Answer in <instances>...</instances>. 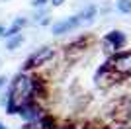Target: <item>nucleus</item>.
Returning <instances> with one entry per match:
<instances>
[{
  "mask_svg": "<svg viewBox=\"0 0 131 129\" xmlns=\"http://www.w3.org/2000/svg\"><path fill=\"white\" fill-rule=\"evenodd\" d=\"M33 100V86H31V78L26 76L24 72L14 76V80L10 84L8 96H6V113H20L22 106Z\"/></svg>",
  "mask_w": 131,
  "mask_h": 129,
  "instance_id": "obj_1",
  "label": "nucleus"
},
{
  "mask_svg": "<svg viewBox=\"0 0 131 129\" xmlns=\"http://www.w3.org/2000/svg\"><path fill=\"white\" fill-rule=\"evenodd\" d=\"M110 67L117 76H131V51H119L108 59Z\"/></svg>",
  "mask_w": 131,
  "mask_h": 129,
  "instance_id": "obj_2",
  "label": "nucleus"
},
{
  "mask_svg": "<svg viewBox=\"0 0 131 129\" xmlns=\"http://www.w3.org/2000/svg\"><path fill=\"white\" fill-rule=\"evenodd\" d=\"M53 57H55V49L53 47H41V49H37V51H33V53L26 59V63H24V70L37 69V67H41V64L49 63Z\"/></svg>",
  "mask_w": 131,
  "mask_h": 129,
  "instance_id": "obj_3",
  "label": "nucleus"
},
{
  "mask_svg": "<svg viewBox=\"0 0 131 129\" xmlns=\"http://www.w3.org/2000/svg\"><path fill=\"white\" fill-rule=\"evenodd\" d=\"M104 43L110 47V51H115V53H119L121 49L125 47L127 37H125V33H123V31H119V29H112V31H108V33H106Z\"/></svg>",
  "mask_w": 131,
  "mask_h": 129,
  "instance_id": "obj_4",
  "label": "nucleus"
},
{
  "mask_svg": "<svg viewBox=\"0 0 131 129\" xmlns=\"http://www.w3.org/2000/svg\"><path fill=\"white\" fill-rule=\"evenodd\" d=\"M82 22H80V18H78V14L77 16H71V18H67V20H61V22H57V24H53L51 26V31L55 33V35H63V33H69V31H72L74 27H78Z\"/></svg>",
  "mask_w": 131,
  "mask_h": 129,
  "instance_id": "obj_5",
  "label": "nucleus"
},
{
  "mask_svg": "<svg viewBox=\"0 0 131 129\" xmlns=\"http://www.w3.org/2000/svg\"><path fill=\"white\" fill-rule=\"evenodd\" d=\"M20 115L26 119V123H33V121H39V119L43 117V115H41V107L35 102H29V104H26V106H22Z\"/></svg>",
  "mask_w": 131,
  "mask_h": 129,
  "instance_id": "obj_6",
  "label": "nucleus"
},
{
  "mask_svg": "<svg viewBox=\"0 0 131 129\" xmlns=\"http://www.w3.org/2000/svg\"><path fill=\"white\" fill-rule=\"evenodd\" d=\"M115 115L121 119H125L127 123L131 125V98H125V100H121L119 104H117V112H115Z\"/></svg>",
  "mask_w": 131,
  "mask_h": 129,
  "instance_id": "obj_7",
  "label": "nucleus"
},
{
  "mask_svg": "<svg viewBox=\"0 0 131 129\" xmlns=\"http://www.w3.org/2000/svg\"><path fill=\"white\" fill-rule=\"evenodd\" d=\"M26 24H27L26 18H16V20H14V24H12V26L6 29V35H4V37L10 39V37H14V35H18V33L22 31V27L26 26Z\"/></svg>",
  "mask_w": 131,
  "mask_h": 129,
  "instance_id": "obj_8",
  "label": "nucleus"
},
{
  "mask_svg": "<svg viewBox=\"0 0 131 129\" xmlns=\"http://www.w3.org/2000/svg\"><path fill=\"white\" fill-rule=\"evenodd\" d=\"M78 18H80V22L84 24H92L94 22V18H96V6H88V8H84V10L78 14Z\"/></svg>",
  "mask_w": 131,
  "mask_h": 129,
  "instance_id": "obj_9",
  "label": "nucleus"
},
{
  "mask_svg": "<svg viewBox=\"0 0 131 129\" xmlns=\"http://www.w3.org/2000/svg\"><path fill=\"white\" fill-rule=\"evenodd\" d=\"M88 41H90L88 37H80V39H77V41H72L71 45H67V51H69V53H72V51H82V49H86Z\"/></svg>",
  "mask_w": 131,
  "mask_h": 129,
  "instance_id": "obj_10",
  "label": "nucleus"
},
{
  "mask_svg": "<svg viewBox=\"0 0 131 129\" xmlns=\"http://www.w3.org/2000/svg\"><path fill=\"white\" fill-rule=\"evenodd\" d=\"M22 43H24V35H22V33H18V35H14V37H10L8 41H6V49L14 51V49H16L18 45H22Z\"/></svg>",
  "mask_w": 131,
  "mask_h": 129,
  "instance_id": "obj_11",
  "label": "nucleus"
},
{
  "mask_svg": "<svg viewBox=\"0 0 131 129\" xmlns=\"http://www.w3.org/2000/svg\"><path fill=\"white\" fill-rule=\"evenodd\" d=\"M117 10L121 14H131V0H117Z\"/></svg>",
  "mask_w": 131,
  "mask_h": 129,
  "instance_id": "obj_12",
  "label": "nucleus"
},
{
  "mask_svg": "<svg viewBox=\"0 0 131 129\" xmlns=\"http://www.w3.org/2000/svg\"><path fill=\"white\" fill-rule=\"evenodd\" d=\"M20 129H43L41 121H33V123H24Z\"/></svg>",
  "mask_w": 131,
  "mask_h": 129,
  "instance_id": "obj_13",
  "label": "nucleus"
},
{
  "mask_svg": "<svg viewBox=\"0 0 131 129\" xmlns=\"http://www.w3.org/2000/svg\"><path fill=\"white\" fill-rule=\"evenodd\" d=\"M47 4V0H33L31 2V6H35V8H41V6H45Z\"/></svg>",
  "mask_w": 131,
  "mask_h": 129,
  "instance_id": "obj_14",
  "label": "nucleus"
},
{
  "mask_svg": "<svg viewBox=\"0 0 131 129\" xmlns=\"http://www.w3.org/2000/svg\"><path fill=\"white\" fill-rule=\"evenodd\" d=\"M114 129H131V125L129 123H121V125H117V127H114Z\"/></svg>",
  "mask_w": 131,
  "mask_h": 129,
  "instance_id": "obj_15",
  "label": "nucleus"
},
{
  "mask_svg": "<svg viewBox=\"0 0 131 129\" xmlns=\"http://www.w3.org/2000/svg\"><path fill=\"white\" fill-rule=\"evenodd\" d=\"M63 2H65V0H51V4H53V6H61Z\"/></svg>",
  "mask_w": 131,
  "mask_h": 129,
  "instance_id": "obj_16",
  "label": "nucleus"
},
{
  "mask_svg": "<svg viewBox=\"0 0 131 129\" xmlns=\"http://www.w3.org/2000/svg\"><path fill=\"white\" fill-rule=\"evenodd\" d=\"M4 35H6V27L0 26V37H4Z\"/></svg>",
  "mask_w": 131,
  "mask_h": 129,
  "instance_id": "obj_17",
  "label": "nucleus"
},
{
  "mask_svg": "<svg viewBox=\"0 0 131 129\" xmlns=\"http://www.w3.org/2000/svg\"><path fill=\"white\" fill-rule=\"evenodd\" d=\"M4 84H6V76H0V88H2Z\"/></svg>",
  "mask_w": 131,
  "mask_h": 129,
  "instance_id": "obj_18",
  "label": "nucleus"
},
{
  "mask_svg": "<svg viewBox=\"0 0 131 129\" xmlns=\"http://www.w3.org/2000/svg\"><path fill=\"white\" fill-rule=\"evenodd\" d=\"M0 129H8V127H6V125H4V123H0Z\"/></svg>",
  "mask_w": 131,
  "mask_h": 129,
  "instance_id": "obj_19",
  "label": "nucleus"
}]
</instances>
